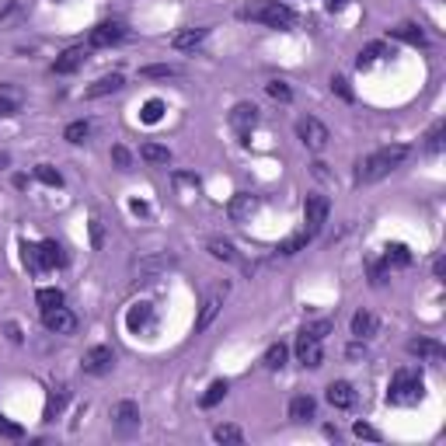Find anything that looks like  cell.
<instances>
[{"instance_id":"obj_1","label":"cell","mask_w":446,"mask_h":446,"mask_svg":"<svg viewBox=\"0 0 446 446\" xmlns=\"http://www.w3.org/2000/svg\"><path fill=\"white\" fill-rule=\"evenodd\" d=\"M411 154V147H404V143H394V147H380L377 154H370V157H363L359 164H356V185H370V181H380L383 174H390L404 157Z\"/></svg>"},{"instance_id":"obj_2","label":"cell","mask_w":446,"mask_h":446,"mask_svg":"<svg viewBox=\"0 0 446 446\" xmlns=\"http://www.w3.org/2000/svg\"><path fill=\"white\" fill-rule=\"evenodd\" d=\"M425 394V380L415 366H401L390 380V390H387V401L390 404H418Z\"/></svg>"},{"instance_id":"obj_3","label":"cell","mask_w":446,"mask_h":446,"mask_svg":"<svg viewBox=\"0 0 446 446\" xmlns=\"http://www.w3.org/2000/svg\"><path fill=\"white\" fill-rule=\"evenodd\" d=\"M248 22H262L269 28H290L297 25V11L290 4H283V0H262V4H251L241 11Z\"/></svg>"},{"instance_id":"obj_4","label":"cell","mask_w":446,"mask_h":446,"mask_svg":"<svg viewBox=\"0 0 446 446\" xmlns=\"http://www.w3.org/2000/svg\"><path fill=\"white\" fill-rule=\"evenodd\" d=\"M297 359L307 366V370H317L321 363H324V345H321V338L314 335V331H300L297 335Z\"/></svg>"},{"instance_id":"obj_5","label":"cell","mask_w":446,"mask_h":446,"mask_svg":"<svg viewBox=\"0 0 446 446\" xmlns=\"http://www.w3.org/2000/svg\"><path fill=\"white\" fill-rule=\"evenodd\" d=\"M122 39H126V25H122V22H101V25L91 28L88 46H91V49H108V46H115V42H122Z\"/></svg>"},{"instance_id":"obj_6","label":"cell","mask_w":446,"mask_h":446,"mask_svg":"<svg viewBox=\"0 0 446 446\" xmlns=\"http://www.w3.org/2000/svg\"><path fill=\"white\" fill-rule=\"evenodd\" d=\"M255 122H258V108H255L251 101H241V105H234V112H231V129L241 136V143H248V140H251V129H255Z\"/></svg>"},{"instance_id":"obj_7","label":"cell","mask_w":446,"mask_h":446,"mask_svg":"<svg viewBox=\"0 0 446 446\" xmlns=\"http://www.w3.org/2000/svg\"><path fill=\"white\" fill-rule=\"evenodd\" d=\"M297 136H300L311 150H324V147H328V140H331V136H328V126H324V122H317L314 115H307V119H300V122H297Z\"/></svg>"},{"instance_id":"obj_8","label":"cell","mask_w":446,"mask_h":446,"mask_svg":"<svg viewBox=\"0 0 446 446\" xmlns=\"http://www.w3.org/2000/svg\"><path fill=\"white\" fill-rule=\"evenodd\" d=\"M328 209H331V206H328L324 195H307V199H304V220H307V234H311V238L324 227Z\"/></svg>"},{"instance_id":"obj_9","label":"cell","mask_w":446,"mask_h":446,"mask_svg":"<svg viewBox=\"0 0 446 446\" xmlns=\"http://www.w3.org/2000/svg\"><path fill=\"white\" fill-rule=\"evenodd\" d=\"M84 373H91V377H101V373H108L112 370V363H115V352L108 349V345H94V349H88L84 352Z\"/></svg>"},{"instance_id":"obj_10","label":"cell","mask_w":446,"mask_h":446,"mask_svg":"<svg viewBox=\"0 0 446 446\" xmlns=\"http://www.w3.org/2000/svg\"><path fill=\"white\" fill-rule=\"evenodd\" d=\"M42 324H46L49 331H56V335H74L77 317H74L67 307H49V311H42Z\"/></svg>"},{"instance_id":"obj_11","label":"cell","mask_w":446,"mask_h":446,"mask_svg":"<svg viewBox=\"0 0 446 446\" xmlns=\"http://www.w3.org/2000/svg\"><path fill=\"white\" fill-rule=\"evenodd\" d=\"M84 60H88V49H84V46H70V49H63V53L56 56V63H53V74H60V77H67V74H77V70L84 67Z\"/></svg>"},{"instance_id":"obj_12","label":"cell","mask_w":446,"mask_h":446,"mask_svg":"<svg viewBox=\"0 0 446 446\" xmlns=\"http://www.w3.org/2000/svg\"><path fill=\"white\" fill-rule=\"evenodd\" d=\"M258 209V195H251V192H238L231 202H227V216H231V223H245V220H251V213Z\"/></svg>"},{"instance_id":"obj_13","label":"cell","mask_w":446,"mask_h":446,"mask_svg":"<svg viewBox=\"0 0 446 446\" xmlns=\"http://www.w3.org/2000/svg\"><path fill=\"white\" fill-rule=\"evenodd\" d=\"M206 35H209V28H178V32L171 35V46H174L178 53H188V49H199V46L206 42Z\"/></svg>"},{"instance_id":"obj_14","label":"cell","mask_w":446,"mask_h":446,"mask_svg":"<svg viewBox=\"0 0 446 446\" xmlns=\"http://www.w3.org/2000/svg\"><path fill=\"white\" fill-rule=\"evenodd\" d=\"M408 352H415L418 359H429V363H443L446 359V349L439 342H432V338H411Z\"/></svg>"},{"instance_id":"obj_15","label":"cell","mask_w":446,"mask_h":446,"mask_svg":"<svg viewBox=\"0 0 446 446\" xmlns=\"http://www.w3.org/2000/svg\"><path fill=\"white\" fill-rule=\"evenodd\" d=\"M324 397H328V404H335V408H352V404H356V390H352L349 380H331Z\"/></svg>"},{"instance_id":"obj_16","label":"cell","mask_w":446,"mask_h":446,"mask_svg":"<svg viewBox=\"0 0 446 446\" xmlns=\"http://www.w3.org/2000/svg\"><path fill=\"white\" fill-rule=\"evenodd\" d=\"M112 422H115L122 432H133V429L140 425V408H136L133 401H119V404L112 408Z\"/></svg>"},{"instance_id":"obj_17","label":"cell","mask_w":446,"mask_h":446,"mask_svg":"<svg viewBox=\"0 0 446 446\" xmlns=\"http://www.w3.org/2000/svg\"><path fill=\"white\" fill-rule=\"evenodd\" d=\"M220 293H227V286H223V290H216V293H209V297H206V304H202V311H199V317H195V331H206V328H209V324L216 321V314H220V307H223Z\"/></svg>"},{"instance_id":"obj_18","label":"cell","mask_w":446,"mask_h":446,"mask_svg":"<svg viewBox=\"0 0 446 446\" xmlns=\"http://www.w3.org/2000/svg\"><path fill=\"white\" fill-rule=\"evenodd\" d=\"M122 84H126V77L115 70V74H105V77H98V81H94V84L84 91V94H88V98H105V94H115V91H122Z\"/></svg>"},{"instance_id":"obj_19","label":"cell","mask_w":446,"mask_h":446,"mask_svg":"<svg viewBox=\"0 0 446 446\" xmlns=\"http://www.w3.org/2000/svg\"><path fill=\"white\" fill-rule=\"evenodd\" d=\"M171 262H174L171 255H150V258H143V262L136 265V283H150V279H154L157 272H164Z\"/></svg>"},{"instance_id":"obj_20","label":"cell","mask_w":446,"mask_h":446,"mask_svg":"<svg viewBox=\"0 0 446 446\" xmlns=\"http://www.w3.org/2000/svg\"><path fill=\"white\" fill-rule=\"evenodd\" d=\"M150 317H154V307L143 300V304H133L129 307V314H126V328L136 335V331H143L147 324H150Z\"/></svg>"},{"instance_id":"obj_21","label":"cell","mask_w":446,"mask_h":446,"mask_svg":"<svg viewBox=\"0 0 446 446\" xmlns=\"http://www.w3.org/2000/svg\"><path fill=\"white\" fill-rule=\"evenodd\" d=\"M352 335H356V342L373 338V335H377V317H373L370 311H356V314H352Z\"/></svg>"},{"instance_id":"obj_22","label":"cell","mask_w":446,"mask_h":446,"mask_svg":"<svg viewBox=\"0 0 446 446\" xmlns=\"http://www.w3.org/2000/svg\"><path fill=\"white\" fill-rule=\"evenodd\" d=\"M390 35H394L397 42H408V46H425V42H429L425 32H422L415 22H401L397 28H390Z\"/></svg>"},{"instance_id":"obj_23","label":"cell","mask_w":446,"mask_h":446,"mask_svg":"<svg viewBox=\"0 0 446 446\" xmlns=\"http://www.w3.org/2000/svg\"><path fill=\"white\" fill-rule=\"evenodd\" d=\"M314 411H317V401L311 394H297L290 401V418L293 422H307V418H314Z\"/></svg>"},{"instance_id":"obj_24","label":"cell","mask_w":446,"mask_h":446,"mask_svg":"<svg viewBox=\"0 0 446 446\" xmlns=\"http://www.w3.org/2000/svg\"><path fill=\"white\" fill-rule=\"evenodd\" d=\"M39 258H42V272L67 262V255H63V248H60L56 241H42V245H39Z\"/></svg>"},{"instance_id":"obj_25","label":"cell","mask_w":446,"mask_h":446,"mask_svg":"<svg viewBox=\"0 0 446 446\" xmlns=\"http://www.w3.org/2000/svg\"><path fill=\"white\" fill-rule=\"evenodd\" d=\"M383 265L387 269H408L411 265V251L404 245H387L383 248Z\"/></svg>"},{"instance_id":"obj_26","label":"cell","mask_w":446,"mask_h":446,"mask_svg":"<svg viewBox=\"0 0 446 446\" xmlns=\"http://www.w3.org/2000/svg\"><path fill=\"white\" fill-rule=\"evenodd\" d=\"M140 157H143L147 164H157V167H160V164H171V150L160 147V143H143V147H140Z\"/></svg>"},{"instance_id":"obj_27","label":"cell","mask_w":446,"mask_h":446,"mask_svg":"<svg viewBox=\"0 0 446 446\" xmlns=\"http://www.w3.org/2000/svg\"><path fill=\"white\" fill-rule=\"evenodd\" d=\"M286 356H290V349H286L283 342H276V345H269V349H265L262 366H265V370H283V366H286Z\"/></svg>"},{"instance_id":"obj_28","label":"cell","mask_w":446,"mask_h":446,"mask_svg":"<svg viewBox=\"0 0 446 446\" xmlns=\"http://www.w3.org/2000/svg\"><path fill=\"white\" fill-rule=\"evenodd\" d=\"M227 390H231L227 380H213V383L206 387V394H202V408H216L223 397H227Z\"/></svg>"},{"instance_id":"obj_29","label":"cell","mask_w":446,"mask_h":446,"mask_svg":"<svg viewBox=\"0 0 446 446\" xmlns=\"http://www.w3.org/2000/svg\"><path fill=\"white\" fill-rule=\"evenodd\" d=\"M140 77H147V81H167V77H178V67H171V63H150V67H140Z\"/></svg>"},{"instance_id":"obj_30","label":"cell","mask_w":446,"mask_h":446,"mask_svg":"<svg viewBox=\"0 0 446 446\" xmlns=\"http://www.w3.org/2000/svg\"><path fill=\"white\" fill-rule=\"evenodd\" d=\"M380 56H383V42H370L366 49H359V56H356V67H359V70H370V67H373Z\"/></svg>"},{"instance_id":"obj_31","label":"cell","mask_w":446,"mask_h":446,"mask_svg":"<svg viewBox=\"0 0 446 446\" xmlns=\"http://www.w3.org/2000/svg\"><path fill=\"white\" fill-rule=\"evenodd\" d=\"M140 119H143L147 126H157V122L164 119V101H160V98H150V101L140 108Z\"/></svg>"},{"instance_id":"obj_32","label":"cell","mask_w":446,"mask_h":446,"mask_svg":"<svg viewBox=\"0 0 446 446\" xmlns=\"http://www.w3.org/2000/svg\"><path fill=\"white\" fill-rule=\"evenodd\" d=\"M67 397H70V390H67V387H56V390L49 394V404H46V422H53V418H56V415L63 411Z\"/></svg>"},{"instance_id":"obj_33","label":"cell","mask_w":446,"mask_h":446,"mask_svg":"<svg viewBox=\"0 0 446 446\" xmlns=\"http://www.w3.org/2000/svg\"><path fill=\"white\" fill-rule=\"evenodd\" d=\"M35 300H39V307H42V311H49V307H63V290L46 286V290H39V293H35Z\"/></svg>"},{"instance_id":"obj_34","label":"cell","mask_w":446,"mask_h":446,"mask_svg":"<svg viewBox=\"0 0 446 446\" xmlns=\"http://www.w3.org/2000/svg\"><path fill=\"white\" fill-rule=\"evenodd\" d=\"M213 439L216 443H245V432L238 425H216L213 429Z\"/></svg>"},{"instance_id":"obj_35","label":"cell","mask_w":446,"mask_h":446,"mask_svg":"<svg viewBox=\"0 0 446 446\" xmlns=\"http://www.w3.org/2000/svg\"><path fill=\"white\" fill-rule=\"evenodd\" d=\"M311 245V234L307 231H300V234H293V238H286L283 245H279V255H297L300 248H307Z\"/></svg>"},{"instance_id":"obj_36","label":"cell","mask_w":446,"mask_h":446,"mask_svg":"<svg viewBox=\"0 0 446 446\" xmlns=\"http://www.w3.org/2000/svg\"><path fill=\"white\" fill-rule=\"evenodd\" d=\"M206 248H209V255H213V258H220V262H234V258H238L231 241H209Z\"/></svg>"},{"instance_id":"obj_37","label":"cell","mask_w":446,"mask_h":446,"mask_svg":"<svg viewBox=\"0 0 446 446\" xmlns=\"http://www.w3.org/2000/svg\"><path fill=\"white\" fill-rule=\"evenodd\" d=\"M265 91H269V98H276V101H283V105H290V101H293V91H290V84H286V81H269V84H265Z\"/></svg>"},{"instance_id":"obj_38","label":"cell","mask_w":446,"mask_h":446,"mask_svg":"<svg viewBox=\"0 0 446 446\" xmlns=\"http://www.w3.org/2000/svg\"><path fill=\"white\" fill-rule=\"evenodd\" d=\"M443 136H446V122H436V126L429 129V136H425V150H429V154H439V150H443Z\"/></svg>"},{"instance_id":"obj_39","label":"cell","mask_w":446,"mask_h":446,"mask_svg":"<svg viewBox=\"0 0 446 446\" xmlns=\"http://www.w3.org/2000/svg\"><path fill=\"white\" fill-rule=\"evenodd\" d=\"M35 178H39L42 185H53V188H60V185H63V174H60L53 164H39V167H35Z\"/></svg>"},{"instance_id":"obj_40","label":"cell","mask_w":446,"mask_h":446,"mask_svg":"<svg viewBox=\"0 0 446 446\" xmlns=\"http://www.w3.org/2000/svg\"><path fill=\"white\" fill-rule=\"evenodd\" d=\"M88 133H91V126H88V122H70V126L63 129V140H67V143H84V140H88Z\"/></svg>"},{"instance_id":"obj_41","label":"cell","mask_w":446,"mask_h":446,"mask_svg":"<svg viewBox=\"0 0 446 446\" xmlns=\"http://www.w3.org/2000/svg\"><path fill=\"white\" fill-rule=\"evenodd\" d=\"M352 432H356L359 439H370V443H380V439H383V436H380V432H377L370 422H356V425H352Z\"/></svg>"},{"instance_id":"obj_42","label":"cell","mask_w":446,"mask_h":446,"mask_svg":"<svg viewBox=\"0 0 446 446\" xmlns=\"http://www.w3.org/2000/svg\"><path fill=\"white\" fill-rule=\"evenodd\" d=\"M331 91L342 98V101H352L356 94H352V88H349V81L345 77H331Z\"/></svg>"},{"instance_id":"obj_43","label":"cell","mask_w":446,"mask_h":446,"mask_svg":"<svg viewBox=\"0 0 446 446\" xmlns=\"http://www.w3.org/2000/svg\"><path fill=\"white\" fill-rule=\"evenodd\" d=\"M25 265H28V272H42V258H39L35 245H25Z\"/></svg>"},{"instance_id":"obj_44","label":"cell","mask_w":446,"mask_h":446,"mask_svg":"<svg viewBox=\"0 0 446 446\" xmlns=\"http://www.w3.org/2000/svg\"><path fill=\"white\" fill-rule=\"evenodd\" d=\"M101 245H105V223H101V220L94 216V220H91V248L98 251Z\"/></svg>"},{"instance_id":"obj_45","label":"cell","mask_w":446,"mask_h":446,"mask_svg":"<svg viewBox=\"0 0 446 446\" xmlns=\"http://www.w3.org/2000/svg\"><path fill=\"white\" fill-rule=\"evenodd\" d=\"M0 436H8V439H22V436H25V429H22V425H15V422H8L4 415H0Z\"/></svg>"},{"instance_id":"obj_46","label":"cell","mask_w":446,"mask_h":446,"mask_svg":"<svg viewBox=\"0 0 446 446\" xmlns=\"http://www.w3.org/2000/svg\"><path fill=\"white\" fill-rule=\"evenodd\" d=\"M112 160L119 164V171H129V164H133V157H129L126 147H112Z\"/></svg>"},{"instance_id":"obj_47","label":"cell","mask_w":446,"mask_h":446,"mask_svg":"<svg viewBox=\"0 0 446 446\" xmlns=\"http://www.w3.org/2000/svg\"><path fill=\"white\" fill-rule=\"evenodd\" d=\"M307 331H314V335L324 342V335L331 331V321H317V324H307Z\"/></svg>"},{"instance_id":"obj_48","label":"cell","mask_w":446,"mask_h":446,"mask_svg":"<svg viewBox=\"0 0 446 446\" xmlns=\"http://www.w3.org/2000/svg\"><path fill=\"white\" fill-rule=\"evenodd\" d=\"M15 112H18V105L8 94H0V115H15Z\"/></svg>"},{"instance_id":"obj_49","label":"cell","mask_w":446,"mask_h":446,"mask_svg":"<svg viewBox=\"0 0 446 446\" xmlns=\"http://www.w3.org/2000/svg\"><path fill=\"white\" fill-rule=\"evenodd\" d=\"M324 4H328V11H342V8L349 4V0H324Z\"/></svg>"},{"instance_id":"obj_50","label":"cell","mask_w":446,"mask_h":446,"mask_svg":"<svg viewBox=\"0 0 446 446\" xmlns=\"http://www.w3.org/2000/svg\"><path fill=\"white\" fill-rule=\"evenodd\" d=\"M8 335H11V342H22V331H18V324H8Z\"/></svg>"},{"instance_id":"obj_51","label":"cell","mask_w":446,"mask_h":446,"mask_svg":"<svg viewBox=\"0 0 446 446\" xmlns=\"http://www.w3.org/2000/svg\"><path fill=\"white\" fill-rule=\"evenodd\" d=\"M133 213H140V216H147L150 209H147V202H133Z\"/></svg>"},{"instance_id":"obj_52","label":"cell","mask_w":446,"mask_h":446,"mask_svg":"<svg viewBox=\"0 0 446 446\" xmlns=\"http://www.w3.org/2000/svg\"><path fill=\"white\" fill-rule=\"evenodd\" d=\"M436 276H439V279L446 276V262H443V258H436Z\"/></svg>"},{"instance_id":"obj_53","label":"cell","mask_w":446,"mask_h":446,"mask_svg":"<svg viewBox=\"0 0 446 446\" xmlns=\"http://www.w3.org/2000/svg\"><path fill=\"white\" fill-rule=\"evenodd\" d=\"M8 164V154H0V167H4Z\"/></svg>"}]
</instances>
